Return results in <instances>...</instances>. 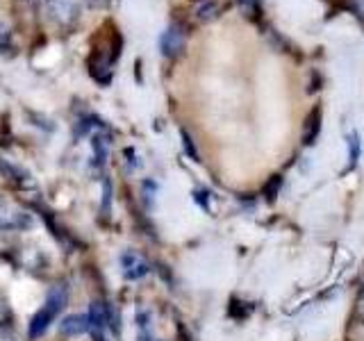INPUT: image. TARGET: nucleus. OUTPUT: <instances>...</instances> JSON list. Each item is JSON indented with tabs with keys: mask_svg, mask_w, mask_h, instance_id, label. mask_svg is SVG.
<instances>
[{
	"mask_svg": "<svg viewBox=\"0 0 364 341\" xmlns=\"http://www.w3.org/2000/svg\"><path fill=\"white\" fill-rule=\"evenodd\" d=\"M64 305H66V287L57 284V287H53L48 291V296H46L41 310L32 316V321H30V337L32 339L41 337L46 330H48L55 323V318L62 314Z\"/></svg>",
	"mask_w": 364,
	"mask_h": 341,
	"instance_id": "f257e3e1",
	"label": "nucleus"
},
{
	"mask_svg": "<svg viewBox=\"0 0 364 341\" xmlns=\"http://www.w3.org/2000/svg\"><path fill=\"white\" fill-rule=\"evenodd\" d=\"M159 48H162V55L166 57L180 55V50L185 48V28H182L180 23L168 26L162 34V39H159Z\"/></svg>",
	"mask_w": 364,
	"mask_h": 341,
	"instance_id": "f03ea898",
	"label": "nucleus"
},
{
	"mask_svg": "<svg viewBox=\"0 0 364 341\" xmlns=\"http://www.w3.org/2000/svg\"><path fill=\"white\" fill-rule=\"evenodd\" d=\"M121 269H123V276L128 280H139L148 273V261L139 253L128 250V253L121 255Z\"/></svg>",
	"mask_w": 364,
	"mask_h": 341,
	"instance_id": "7ed1b4c3",
	"label": "nucleus"
},
{
	"mask_svg": "<svg viewBox=\"0 0 364 341\" xmlns=\"http://www.w3.org/2000/svg\"><path fill=\"white\" fill-rule=\"evenodd\" d=\"M30 225V216L14 207H0V230H23Z\"/></svg>",
	"mask_w": 364,
	"mask_h": 341,
	"instance_id": "20e7f679",
	"label": "nucleus"
},
{
	"mask_svg": "<svg viewBox=\"0 0 364 341\" xmlns=\"http://www.w3.org/2000/svg\"><path fill=\"white\" fill-rule=\"evenodd\" d=\"M107 328V310L105 305H102L100 301L91 303V310H89V330L94 332V337L98 341H102V332H105Z\"/></svg>",
	"mask_w": 364,
	"mask_h": 341,
	"instance_id": "39448f33",
	"label": "nucleus"
},
{
	"mask_svg": "<svg viewBox=\"0 0 364 341\" xmlns=\"http://www.w3.org/2000/svg\"><path fill=\"white\" fill-rule=\"evenodd\" d=\"M60 332L64 337H80V335L89 332V316H82V314L66 316L60 323Z\"/></svg>",
	"mask_w": 364,
	"mask_h": 341,
	"instance_id": "423d86ee",
	"label": "nucleus"
},
{
	"mask_svg": "<svg viewBox=\"0 0 364 341\" xmlns=\"http://www.w3.org/2000/svg\"><path fill=\"white\" fill-rule=\"evenodd\" d=\"M318 130H321V112H312L310 119H307V125H305V132H303V144L305 146H312L314 139L318 136Z\"/></svg>",
	"mask_w": 364,
	"mask_h": 341,
	"instance_id": "0eeeda50",
	"label": "nucleus"
},
{
	"mask_svg": "<svg viewBox=\"0 0 364 341\" xmlns=\"http://www.w3.org/2000/svg\"><path fill=\"white\" fill-rule=\"evenodd\" d=\"M219 14H221V3H216V0H205V3L196 9V18L203 23L219 18Z\"/></svg>",
	"mask_w": 364,
	"mask_h": 341,
	"instance_id": "6e6552de",
	"label": "nucleus"
},
{
	"mask_svg": "<svg viewBox=\"0 0 364 341\" xmlns=\"http://www.w3.org/2000/svg\"><path fill=\"white\" fill-rule=\"evenodd\" d=\"M237 5L246 18H257L262 14V0H237Z\"/></svg>",
	"mask_w": 364,
	"mask_h": 341,
	"instance_id": "1a4fd4ad",
	"label": "nucleus"
},
{
	"mask_svg": "<svg viewBox=\"0 0 364 341\" xmlns=\"http://www.w3.org/2000/svg\"><path fill=\"white\" fill-rule=\"evenodd\" d=\"M7 45H9V32L3 26H0V50H5Z\"/></svg>",
	"mask_w": 364,
	"mask_h": 341,
	"instance_id": "9d476101",
	"label": "nucleus"
},
{
	"mask_svg": "<svg viewBox=\"0 0 364 341\" xmlns=\"http://www.w3.org/2000/svg\"><path fill=\"white\" fill-rule=\"evenodd\" d=\"M353 9H355L358 14L364 18V0H353Z\"/></svg>",
	"mask_w": 364,
	"mask_h": 341,
	"instance_id": "9b49d317",
	"label": "nucleus"
},
{
	"mask_svg": "<svg viewBox=\"0 0 364 341\" xmlns=\"http://www.w3.org/2000/svg\"><path fill=\"white\" fill-rule=\"evenodd\" d=\"M362 296H364V287H362Z\"/></svg>",
	"mask_w": 364,
	"mask_h": 341,
	"instance_id": "f8f14e48",
	"label": "nucleus"
}]
</instances>
